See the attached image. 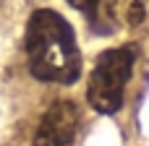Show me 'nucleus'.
Instances as JSON below:
<instances>
[{
    "label": "nucleus",
    "instance_id": "nucleus-4",
    "mask_svg": "<svg viewBox=\"0 0 149 146\" xmlns=\"http://www.w3.org/2000/svg\"><path fill=\"white\" fill-rule=\"evenodd\" d=\"M76 10H81L92 26V31L97 34H113L118 26V16H115V5L118 0H68Z\"/></svg>",
    "mask_w": 149,
    "mask_h": 146
},
{
    "label": "nucleus",
    "instance_id": "nucleus-2",
    "mask_svg": "<svg viewBox=\"0 0 149 146\" xmlns=\"http://www.w3.org/2000/svg\"><path fill=\"white\" fill-rule=\"evenodd\" d=\"M136 63L134 47H115L97 57L92 76L86 81V102L100 115H115L123 107L126 84Z\"/></svg>",
    "mask_w": 149,
    "mask_h": 146
},
{
    "label": "nucleus",
    "instance_id": "nucleus-1",
    "mask_svg": "<svg viewBox=\"0 0 149 146\" xmlns=\"http://www.w3.org/2000/svg\"><path fill=\"white\" fill-rule=\"evenodd\" d=\"M24 52L37 81L71 86L81 78V52L76 34L60 13L50 8H39L29 16L24 31Z\"/></svg>",
    "mask_w": 149,
    "mask_h": 146
},
{
    "label": "nucleus",
    "instance_id": "nucleus-3",
    "mask_svg": "<svg viewBox=\"0 0 149 146\" xmlns=\"http://www.w3.org/2000/svg\"><path fill=\"white\" fill-rule=\"evenodd\" d=\"M81 125V112L73 102H55L39 120L34 146H68Z\"/></svg>",
    "mask_w": 149,
    "mask_h": 146
}]
</instances>
